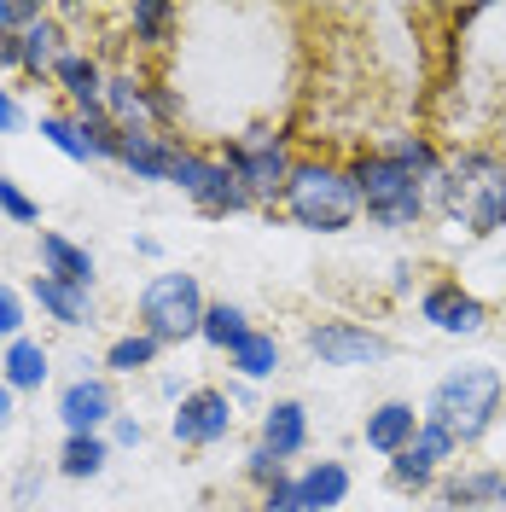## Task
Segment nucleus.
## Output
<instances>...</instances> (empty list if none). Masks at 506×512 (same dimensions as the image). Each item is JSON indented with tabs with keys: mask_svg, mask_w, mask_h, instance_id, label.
<instances>
[{
	"mask_svg": "<svg viewBox=\"0 0 506 512\" xmlns=\"http://www.w3.org/2000/svg\"><path fill=\"white\" fill-rule=\"evenodd\" d=\"M501 396H506L501 373L489 361H466V367H454V373L437 379L431 402H425V419L443 425L454 443H477L495 425V414H501Z\"/></svg>",
	"mask_w": 506,
	"mask_h": 512,
	"instance_id": "nucleus-1",
	"label": "nucleus"
},
{
	"mask_svg": "<svg viewBox=\"0 0 506 512\" xmlns=\"http://www.w3.org/2000/svg\"><path fill=\"white\" fill-rule=\"evenodd\" d=\"M285 216L309 233H344L361 216V198L355 181L344 169H326V163H297L291 181H285Z\"/></svg>",
	"mask_w": 506,
	"mask_h": 512,
	"instance_id": "nucleus-2",
	"label": "nucleus"
},
{
	"mask_svg": "<svg viewBox=\"0 0 506 512\" xmlns=\"http://www.w3.org/2000/svg\"><path fill=\"white\" fill-rule=\"evenodd\" d=\"M349 181H355V198L367 204V216L379 227H413L425 216V181L413 169H402L396 158H384V152L361 158L349 169Z\"/></svg>",
	"mask_w": 506,
	"mask_h": 512,
	"instance_id": "nucleus-3",
	"label": "nucleus"
},
{
	"mask_svg": "<svg viewBox=\"0 0 506 512\" xmlns=\"http://www.w3.org/2000/svg\"><path fill=\"white\" fill-rule=\"evenodd\" d=\"M204 309H210V303H204L198 274H181V268L152 274V280H146V291H140V332H146V338H158V344L198 338Z\"/></svg>",
	"mask_w": 506,
	"mask_h": 512,
	"instance_id": "nucleus-4",
	"label": "nucleus"
},
{
	"mask_svg": "<svg viewBox=\"0 0 506 512\" xmlns=\"http://www.w3.org/2000/svg\"><path fill=\"white\" fill-rule=\"evenodd\" d=\"M222 163L245 181L251 204H262V198H285V181H291V169H297L274 128H251V134H239V140L227 146Z\"/></svg>",
	"mask_w": 506,
	"mask_h": 512,
	"instance_id": "nucleus-5",
	"label": "nucleus"
},
{
	"mask_svg": "<svg viewBox=\"0 0 506 512\" xmlns=\"http://www.w3.org/2000/svg\"><path fill=\"white\" fill-rule=\"evenodd\" d=\"M175 187L187 192L204 216H239V210H251V192H245V181H239L222 158L181 152V163H175Z\"/></svg>",
	"mask_w": 506,
	"mask_h": 512,
	"instance_id": "nucleus-6",
	"label": "nucleus"
},
{
	"mask_svg": "<svg viewBox=\"0 0 506 512\" xmlns=\"http://www.w3.org/2000/svg\"><path fill=\"white\" fill-rule=\"evenodd\" d=\"M309 355H315L320 367H379L390 344H384L379 332H367V326H355V320H320L309 326Z\"/></svg>",
	"mask_w": 506,
	"mask_h": 512,
	"instance_id": "nucleus-7",
	"label": "nucleus"
},
{
	"mask_svg": "<svg viewBox=\"0 0 506 512\" xmlns=\"http://www.w3.org/2000/svg\"><path fill=\"white\" fill-rule=\"evenodd\" d=\"M59 419H64V437H99L111 419H117V390L105 373H82L59 390Z\"/></svg>",
	"mask_w": 506,
	"mask_h": 512,
	"instance_id": "nucleus-8",
	"label": "nucleus"
},
{
	"mask_svg": "<svg viewBox=\"0 0 506 512\" xmlns=\"http://www.w3.org/2000/svg\"><path fill=\"white\" fill-rule=\"evenodd\" d=\"M169 431H175V443H187V448L222 443L233 431V396L227 390H187L175 419H169Z\"/></svg>",
	"mask_w": 506,
	"mask_h": 512,
	"instance_id": "nucleus-9",
	"label": "nucleus"
},
{
	"mask_svg": "<svg viewBox=\"0 0 506 512\" xmlns=\"http://www.w3.org/2000/svg\"><path fill=\"white\" fill-rule=\"evenodd\" d=\"M454 448H460V443L448 437L443 425H431V419H425V425H419V437L390 460V483H396V489H425V483L443 472V460H454Z\"/></svg>",
	"mask_w": 506,
	"mask_h": 512,
	"instance_id": "nucleus-10",
	"label": "nucleus"
},
{
	"mask_svg": "<svg viewBox=\"0 0 506 512\" xmlns=\"http://www.w3.org/2000/svg\"><path fill=\"white\" fill-rule=\"evenodd\" d=\"M187 146H175L163 128H128L123 134V169L134 181H175V163Z\"/></svg>",
	"mask_w": 506,
	"mask_h": 512,
	"instance_id": "nucleus-11",
	"label": "nucleus"
},
{
	"mask_svg": "<svg viewBox=\"0 0 506 512\" xmlns=\"http://www.w3.org/2000/svg\"><path fill=\"white\" fill-rule=\"evenodd\" d=\"M419 315L431 320L437 332H454V338H472V332H483V303H477L472 291H460V286H431L425 297H419Z\"/></svg>",
	"mask_w": 506,
	"mask_h": 512,
	"instance_id": "nucleus-12",
	"label": "nucleus"
},
{
	"mask_svg": "<svg viewBox=\"0 0 506 512\" xmlns=\"http://www.w3.org/2000/svg\"><path fill=\"white\" fill-rule=\"evenodd\" d=\"M53 82L70 94L76 117H99V111H105V70H99L88 53H76V47H70V53L53 64Z\"/></svg>",
	"mask_w": 506,
	"mask_h": 512,
	"instance_id": "nucleus-13",
	"label": "nucleus"
},
{
	"mask_svg": "<svg viewBox=\"0 0 506 512\" xmlns=\"http://www.w3.org/2000/svg\"><path fill=\"white\" fill-rule=\"evenodd\" d=\"M30 297L41 303V315L59 320V326H70V332L94 326V291H76V286H64V280H53V274H35Z\"/></svg>",
	"mask_w": 506,
	"mask_h": 512,
	"instance_id": "nucleus-14",
	"label": "nucleus"
},
{
	"mask_svg": "<svg viewBox=\"0 0 506 512\" xmlns=\"http://www.w3.org/2000/svg\"><path fill=\"white\" fill-rule=\"evenodd\" d=\"M41 274H53V280H64V286L76 291H94V256H88V245H76V239H64V233H41Z\"/></svg>",
	"mask_w": 506,
	"mask_h": 512,
	"instance_id": "nucleus-15",
	"label": "nucleus"
},
{
	"mask_svg": "<svg viewBox=\"0 0 506 512\" xmlns=\"http://www.w3.org/2000/svg\"><path fill=\"white\" fill-rule=\"evenodd\" d=\"M419 425H425V419L413 414V402H379V408L367 414V448L396 460V454L419 437Z\"/></svg>",
	"mask_w": 506,
	"mask_h": 512,
	"instance_id": "nucleus-16",
	"label": "nucleus"
},
{
	"mask_svg": "<svg viewBox=\"0 0 506 512\" xmlns=\"http://www.w3.org/2000/svg\"><path fill=\"white\" fill-rule=\"evenodd\" d=\"M47 373H53V355H47L41 338H12L6 355H0V384L6 390H41Z\"/></svg>",
	"mask_w": 506,
	"mask_h": 512,
	"instance_id": "nucleus-17",
	"label": "nucleus"
},
{
	"mask_svg": "<svg viewBox=\"0 0 506 512\" xmlns=\"http://www.w3.org/2000/svg\"><path fill=\"white\" fill-rule=\"evenodd\" d=\"M309 443V414H303V402H274V408H262V448H274L280 460L291 454H303Z\"/></svg>",
	"mask_w": 506,
	"mask_h": 512,
	"instance_id": "nucleus-18",
	"label": "nucleus"
},
{
	"mask_svg": "<svg viewBox=\"0 0 506 512\" xmlns=\"http://www.w3.org/2000/svg\"><path fill=\"white\" fill-rule=\"evenodd\" d=\"M297 489H303V501H309V512H332L349 501V466L344 460H315L303 478H297Z\"/></svg>",
	"mask_w": 506,
	"mask_h": 512,
	"instance_id": "nucleus-19",
	"label": "nucleus"
},
{
	"mask_svg": "<svg viewBox=\"0 0 506 512\" xmlns=\"http://www.w3.org/2000/svg\"><path fill=\"white\" fill-rule=\"evenodd\" d=\"M448 507H506V472L495 466H472V472H460V478L448 483Z\"/></svg>",
	"mask_w": 506,
	"mask_h": 512,
	"instance_id": "nucleus-20",
	"label": "nucleus"
},
{
	"mask_svg": "<svg viewBox=\"0 0 506 512\" xmlns=\"http://www.w3.org/2000/svg\"><path fill=\"white\" fill-rule=\"evenodd\" d=\"M105 117L117 128H152L146 82H134V76H105Z\"/></svg>",
	"mask_w": 506,
	"mask_h": 512,
	"instance_id": "nucleus-21",
	"label": "nucleus"
},
{
	"mask_svg": "<svg viewBox=\"0 0 506 512\" xmlns=\"http://www.w3.org/2000/svg\"><path fill=\"white\" fill-rule=\"evenodd\" d=\"M70 47H64V30H59V18H41L35 30H24V76H53V64L64 59Z\"/></svg>",
	"mask_w": 506,
	"mask_h": 512,
	"instance_id": "nucleus-22",
	"label": "nucleus"
},
{
	"mask_svg": "<svg viewBox=\"0 0 506 512\" xmlns=\"http://www.w3.org/2000/svg\"><path fill=\"white\" fill-rule=\"evenodd\" d=\"M105 460H111V443L105 437H64V448H59V472L64 478H99L105 472Z\"/></svg>",
	"mask_w": 506,
	"mask_h": 512,
	"instance_id": "nucleus-23",
	"label": "nucleus"
},
{
	"mask_svg": "<svg viewBox=\"0 0 506 512\" xmlns=\"http://www.w3.org/2000/svg\"><path fill=\"white\" fill-rule=\"evenodd\" d=\"M245 332H251V326H245V309H239V303H210V309H204V326H198V338L216 344V350H227V355L245 344Z\"/></svg>",
	"mask_w": 506,
	"mask_h": 512,
	"instance_id": "nucleus-24",
	"label": "nucleus"
},
{
	"mask_svg": "<svg viewBox=\"0 0 506 512\" xmlns=\"http://www.w3.org/2000/svg\"><path fill=\"white\" fill-rule=\"evenodd\" d=\"M233 367H239V379H268V373H280V344L268 338V332H245V344L233 350Z\"/></svg>",
	"mask_w": 506,
	"mask_h": 512,
	"instance_id": "nucleus-25",
	"label": "nucleus"
},
{
	"mask_svg": "<svg viewBox=\"0 0 506 512\" xmlns=\"http://www.w3.org/2000/svg\"><path fill=\"white\" fill-rule=\"evenodd\" d=\"M158 350H163L158 338H146V332L134 326V332H123V338L105 350V367H111V373H146V367L158 361Z\"/></svg>",
	"mask_w": 506,
	"mask_h": 512,
	"instance_id": "nucleus-26",
	"label": "nucleus"
},
{
	"mask_svg": "<svg viewBox=\"0 0 506 512\" xmlns=\"http://www.w3.org/2000/svg\"><path fill=\"white\" fill-rule=\"evenodd\" d=\"M175 6L169 0H134V12H128V24H134V41H146V47H163L169 30H175Z\"/></svg>",
	"mask_w": 506,
	"mask_h": 512,
	"instance_id": "nucleus-27",
	"label": "nucleus"
},
{
	"mask_svg": "<svg viewBox=\"0 0 506 512\" xmlns=\"http://www.w3.org/2000/svg\"><path fill=\"white\" fill-rule=\"evenodd\" d=\"M41 140H47L53 152H64L70 163H94V152H88V134H82V123H76V117L47 111V117H41Z\"/></svg>",
	"mask_w": 506,
	"mask_h": 512,
	"instance_id": "nucleus-28",
	"label": "nucleus"
},
{
	"mask_svg": "<svg viewBox=\"0 0 506 512\" xmlns=\"http://www.w3.org/2000/svg\"><path fill=\"white\" fill-rule=\"evenodd\" d=\"M384 158H396L402 169H413V175H419L425 187H431V181L443 175V163H437V152H431V140H419V134H396V140L384 146Z\"/></svg>",
	"mask_w": 506,
	"mask_h": 512,
	"instance_id": "nucleus-29",
	"label": "nucleus"
},
{
	"mask_svg": "<svg viewBox=\"0 0 506 512\" xmlns=\"http://www.w3.org/2000/svg\"><path fill=\"white\" fill-rule=\"evenodd\" d=\"M76 123H82V134H88V152H94V158H117L123 163V134L128 128H117L105 111H99V117H76Z\"/></svg>",
	"mask_w": 506,
	"mask_h": 512,
	"instance_id": "nucleus-30",
	"label": "nucleus"
},
{
	"mask_svg": "<svg viewBox=\"0 0 506 512\" xmlns=\"http://www.w3.org/2000/svg\"><path fill=\"white\" fill-rule=\"evenodd\" d=\"M0 216H6V222H18V227H30V222H41V204H35L12 175H0Z\"/></svg>",
	"mask_w": 506,
	"mask_h": 512,
	"instance_id": "nucleus-31",
	"label": "nucleus"
},
{
	"mask_svg": "<svg viewBox=\"0 0 506 512\" xmlns=\"http://www.w3.org/2000/svg\"><path fill=\"white\" fill-rule=\"evenodd\" d=\"M245 478L262 483V495H268L274 483H285V460L274 454V448H262V443H256V448H251V460H245Z\"/></svg>",
	"mask_w": 506,
	"mask_h": 512,
	"instance_id": "nucleus-32",
	"label": "nucleus"
},
{
	"mask_svg": "<svg viewBox=\"0 0 506 512\" xmlns=\"http://www.w3.org/2000/svg\"><path fill=\"white\" fill-rule=\"evenodd\" d=\"M47 12H41V0H0V30H12V35H24L35 30Z\"/></svg>",
	"mask_w": 506,
	"mask_h": 512,
	"instance_id": "nucleus-33",
	"label": "nucleus"
},
{
	"mask_svg": "<svg viewBox=\"0 0 506 512\" xmlns=\"http://www.w3.org/2000/svg\"><path fill=\"white\" fill-rule=\"evenodd\" d=\"M0 338H24V297L0 280Z\"/></svg>",
	"mask_w": 506,
	"mask_h": 512,
	"instance_id": "nucleus-34",
	"label": "nucleus"
},
{
	"mask_svg": "<svg viewBox=\"0 0 506 512\" xmlns=\"http://www.w3.org/2000/svg\"><path fill=\"white\" fill-rule=\"evenodd\" d=\"M262 512H309V501H303V489L285 478V483H274L268 495H262Z\"/></svg>",
	"mask_w": 506,
	"mask_h": 512,
	"instance_id": "nucleus-35",
	"label": "nucleus"
},
{
	"mask_svg": "<svg viewBox=\"0 0 506 512\" xmlns=\"http://www.w3.org/2000/svg\"><path fill=\"white\" fill-rule=\"evenodd\" d=\"M140 437H146V425L134 414H117L111 419V443H123V448H140Z\"/></svg>",
	"mask_w": 506,
	"mask_h": 512,
	"instance_id": "nucleus-36",
	"label": "nucleus"
},
{
	"mask_svg": "<svg viewBox=\"0 0 506 512\" xmlns=\"http://www.w3.org/2000/svg\"><path fill=\"white\" fill-rule=\"evenodd\" d=\"M0 70H24V35L0 30Z\"/></svg>",
	"mask_w": 506,
	"mask_h": 512,
	"instance_id": "nucleus-37",
	"label": "nucleus"
},
{
	"mask_svg": "<svg viewBox=\"0 0 506 512\" xmlns=\"http://www.w3.org/2000/svg\"><path fill=\"white\" fill-rule=\"evenodd\" d=\"M18 128H24V111H18L12 88H0V134H18Z\"/></svg>",
	"mask_w": 506,
	"mask_h": 512,
	"instance_id": "nucleus-38",
	"label": "nucleus"
},
{
	"mask_svg": "<svg viewBox=\"0 0 506 512\" xmlns=\"http://www.w3.org/2000/svg\"><path fill=\"white\" fill-rule=\"evenodd\" d=\"M12 396H18V390H6V384H0V425H12Z\"/></svg>",
	"mask_w": 506,
	"mask_h": 512,
	"instance_id": "nucleus-39",
	"label": "nucleus"
},
{
	"mask_svg": "<svg viewBox=\"0 0 506 512\" xmlns=\"http://www.w3.org/2000/svg\"><path fill=\"white\" fill-rule=\"evenodd\" d=\"M425 512H454V507H425Z\"/></svg>",
	"mask_w": 506,
	"mask_h": 512,
	"instance_id": "nucleus-40",
	"label": "nucleus"
}]
</instances>
